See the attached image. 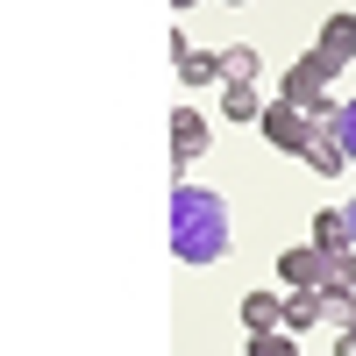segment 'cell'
<instances>
[{
    "label": "cell",
    "mask_w": 356,
    "mask_h": 356,
    "mask_svg": "<svg viewBox=\"0 0 356 356\" xmlns=\"http://www.w3.org/2000/svg\"><path fill=\"white\" fill-rule=\"evenodd\" d=\"M228 200L214 186H178L171 193V257L178 264H221L228 257Z\"/></svg>",
    "instance_id": "6da1fadb"
},
{
    "label": "cell",
    "mask_w": 356,
    "mask_h": 356,
    "mask_svg": "<svg viewBox=\"0 0 356 356\" xmlns=\"http://www.w3.org/2000/svg\"><path fill=\"white\" fill-rule=\"evenodd\" d=\"M257 129H264V143H271V150H285V157H307V143H314V129H321V122H314V114H307L300 100H285V93H278L271 107H264V122H257Z\"/></svg>",
    "instance_id": "7a4b0ae2"
},
{
    "label": "cell",
    "mask_w": 356,
    "mask_h": 356,
    "mask_svg": "<svg viewBox=\"0 0 356 356\" xmlns=\"http://www.w3.org/2000/svg\"><path fill=\"white\" fill-rule=\"evenodd\" d=\"M328 79H335V72L321 65V57H300V65H292V72L278 79V93H285V100H300V107L314 114L321 100H328Z\"/></svg>",
    "instance_id": "3957f363"
},
{
    "label": "cell",
    "mask_w": 356,
    "mask_h": 356,
    "mask_svg": "<svg viewBox=\"0 0 356 356\" xmlns=\"http://www.w3.org/2000/svg\"><path fill=\"white\" fill-rule=\"evenodd\" d=\"M328 271H335V264H328V250H321V243H300V250L278 257V278H285V285H314V292H321V285H328Z\"/></svg>",
    "instance_id": "277c9868"
},
{
    "label": "cell",
    "mask_w": 356,
    "mask_h": 356,
    "mask_svg": "<svg viewBox=\"0 0 356 356\" xmlns=\"http://www.w3.org/2000/svg\"><path fill=\"white\" fill-rule=\"evenodd\" d=\"M207 136H214V129H207L200 107H178V114H171V157H178V164H200V157H207Z\"/></svg>",
    "instance_id": "5b68a950"
},
{
    "label": "cell",
    "mask_w": 356,
    "mask_h": 356,
    "mask_svg": "<svg viewBox=\"0 0 356 356\" xmlns=\"http://www.w3.org/2000/svg\"><path fill=\"white\" fill-rule=\"evenodd\" d=\"M314 57H321L328 72H342L349 57H356V15H328V22H321V43H314Z\"/></svg>",
    "instance_id": "8992f818"
},
{
    "label": "cell",
    "mask_w": 356,
    "mask_h": 356,
    "mask_svg": "<svg viewBox=\"0 0 356 356\" xmlns=\"http://www.w3.org/2000/svg\"><path fill=\"white\" fill-rule=\"evenodd\" d=\"M171 57H178V79H186V86H214L221 79V57L214 50H193L186 36H171Z\"/></svg>",
    "instance_id": "52a82bcc"
},
{
    "label": "cell",
    "mask_w": 356,
    "mask_h": 356,
    "mask_svg": "<svg viewBox=\"0 0 356 356\" xmlns=\"http://www.w3.org/2000/svg\"><path fill=\"white\" fill-rule=\"evenodd\" d=\"M243 328L250 335H271V328H285V300H278V292H243Z\"/></svg>",
    "instance_id": "ba28073f"
},
{
    "label": "cell",
    "mask_w": 356,
    "mask_h": 356,
    "mask_svg": "<svg viewBox=\"0 0 356 356\" xmlns=\"http://www.w3.org/2000/svg\"><path fill=\"white\" fill-rule=\"evenodd\" d=\"M307 171H321V178H342V171H349V150H342L335 129H314V143H307Z\"/></svg>",
    "instance_id": "9c48e42d"
},
{
    "label": "cell",
    "mask_w": 356,
    "mask_h": 356,
    "mask_svg": "<svg viewBox=\"0 0 356 356\" xmlns=\"http://www.w3.org/2000/svg\"><path fill=\"white\" fill-rule=\"evenodd\" d=\"M321 321H328L321 292H314V285H292V292H285V328H292V335H307V328H321Z\"/></svg>",
    "instance_id": "30bf717a"
},
{
    "label": "cell",
    "mask_w": 356,
    "mask_h": 356,
    "mask_svg": "<svg viewBox=\"0 0 356 356\" xmlns=\"http://www.w3.org/2000/svg\"><path fill=\"white\" fill-rule=\"evenodd\" d=\"M314 243L328 250V257L356 250V235H349V214H342V207H321V214H314Z\"/></svg>",
    "instance_id": "8fae6325"
},
{
    "label": "cell",
    "mask_w": 356,
    "mask_h": 356,
    "mask_svg": "<svg viewBox=\"0 0 356 356\" xmlns=\"http://www.w3.org/2000/svg\"><path fill=\"white\" fill-rule=\"evenodd\" d=\"M257 72H264V57L250 43H228L221 50V86H257Z\"/></svg>",
    "instance_id": "7c38bea8"
},
{
    "label": "cell",
    "mask_w": 356,
    "mask_h": 356,
    "mask_svg": "<svg viewBox=\"0 0 356 356\" xmlns=\"http://www.w3.org/2000/svg\"><path fill=\"white\" fill-rule=\"evenodd\" d=\"M221 114L228 122H264V93L257 86H221Z\"/></svg>",
    "instance_id": "4fadbf2b"
},
{
    "label": "cell",
    "mask_w": 356,
    "mask_h": 356,
    "mask_svg": "<svg viewBox=\"0 0 356 356\" xmlns=\"http://www.w3.org/2000/svg\"><path fill=\"white\" fill-rule=\"evenodd\" d=\"M250 356H300L292 328H271V335H250Z\"/></svg>",
    "instance_id": "5bb4252c"
},
{
    "label": "cell",
    "mask_w": 356,
    "mask_h": 356,
    "mask_svg": "<svg viewBox=\"0 0 356 356\" xmlns=\"http://www.w3.org/2000/svg\"><path fill=\"white\" fill-rule=\"evenodd\" d=\"M321 307H328L335 328H356V292H321Z\"/></svg>",
    "instance_id": "9a60e30c"
},
{
    "label": "cell",
    "mask_w": 356,
    "mask_h": 356,
    "mask_svg": "<svg viewBox=\"0 0 356 356\" xmlns=\"http://www.w3.org/2000/svg\"><path fill=\"white\" fill-rule=\"evenodd\" d=\"M335 136H342V150H349V164H356V93H349L342 114H335Z\"/></svg>",
    "instance_id": "2e32d148"
},
{
    "label": "cell",
    "mask_w": 356,
    "mask_h": 356,
    "mask_svg": "<svg viewBox=\"0 0 356 356\" xmlns=\"http://www.w3.org/2000/svg\"><path fill=\"white\" fill-rule=\"evenodd\" d=\"M335 356H356V328H335Z\"/></svg>",
    "instance_id": "e0dca14e"
},
{
    "label": "cell",
    "mask_w": 356,
    "mask_h": 356,
    "mask_svg": "<svg viewBox=\"0 0 356 356\" xmlns=\"http://www.w3.org/2000/svg\"><path fill=\"white\" fill-rule=\"evenodd\" d=\"M342 214H349V235H356V200H349V207H342Z\"/></svg>",
    "instance_id": "ac0fdd59"
},
{
    "label": "cell",
    "mask_w": 356,
    "mask_h": 356,
    "mask_svg": "<svg viewBox=\"0 0 356 356\" xmlns=\"http://www.w3.org/2000/svg\"><path fill=\"white\" fill-rule=\"evenodd\" d=\"M171 8H200V0H171Z\"/></svg>",
    "instance_id": "d6986e66"
},
{
    "label": "cell",
    "mask_w": 356,
    "mask_h": 356,
    "mask_svg": "<svg viewBox=\"0 0 356 356\" xmlns=\"http://www.w3.org/2000/svg\"><path fill=\"white\" fill-rule=\"evenodd\" d=\"M221 8H243V0H221Z\"/></svg>",
    "instance_id": "ffe728a7"
}]
</instances>
